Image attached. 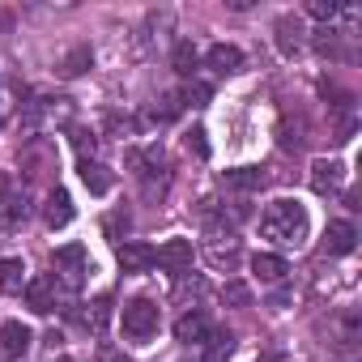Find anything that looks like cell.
<instances>
[{
    "label": "cell",
    "instance_id": "1",
    "mask_svg": "<svg viewBox=\"0 0 362 362\" xmlns=\"http://www.w3.org/2000/svg\"><path fill=\"white\" fill-rule=\"evenodd\" d=\"M260 230H264V239H273V243H281V247H303L311 222H307V209H303L298 201L281 197V201H269V205H264Z\"/></svg>",
    "mask_w": 362,
    "mask_h": 362
},
{
    "label": "cell",
    "instance_id": "2",
    "mask_svg": "<svg viewBox=\"0 0 362 362\" xmlns=\"http://www.w3.org/2000/svg\"><path fill=\"white\" fill-rule=\"evenodd\" d=\"M132 175L141 179L145 201H162V197H166L170 170H166V153H162V149H141V153H132Z\"/></svg>",
    "mask_w": 362,
    "mask_h": 362
},
{
    "label": "cell",
    "instance_id": "3",
    "mask_svg": "<svg viewBox=\"0 0 362 362\" xmlns=\"http://www.w3.org/2000/svg\"><path fill=\"white\" fill-rule=\"evenodd\" d=\"M86 273H90V264H86V247L81 243H69V247L56 252V277L52 281H60L64 290H81Z\"/></svg>",
    "mask_w": 362,
    "mask_h": 362
},
{
    "label": "cell",
    "instance_id": "4",
    "mask_svg": "<svg viewBox=\"0 0 362 362\" xmlns=\"http://www.w3.org/2000/svg\"><path fill=\"white\" fill-rule=\"evenodd\" d=\"M124 332H128L132 341H149V337L158 332V303H149V298L124 303Z\"/></svg>",
    "mask_w": 362,
    "mask_h": 362
},
{
    "label": "cell",
    "instance_id": "5",
    "mask_svg": "<svg viewBox=\"0 0 362 362\" xmlns=\"http://www.w3.org/2000/svg\"><path fill=\"white\" fill-rule=\"evenodd\" d=\"M153 264H162L175 277H184L192 269V239H166L162 247H153Z\"/></svg>",
    "mask_w": 362,
    "mask_h": 362
},
{
    "label": "cell",
    "instance_id": "6",
    "mask_svg": "<svg viewBox=\"0 0 362 362\" xmlns=\"http://www.w3.org/2000/svg\"><path fill=\"white\" fill-rule=\"evenodd\" d=\"M30 328L22 324V320H9V324H0V358H9V362H18L26 349H30Z\"/></svg>",
    "mask_w": 362,
    "mask_h": 362
},
{
    "label": "cell",
    "instance_id": "7",
    "mask_svg": "<svg viewBox=\"0 0 362 362\" xmlns=\"http://www.w3.org/2000/svg\"><path fill=\"white\" fill-rule=\"evenodd\" d=\"M341 184H345V166H341V162L320 158V162L311 166V192L328 197V192H341Z\"/></svg>",
    "mask_w": 362,
    "mask_h": 362
},
{
    "label": "cell",
    "instance_id": "8",
    "mask_svg": "<svg viewBox=\"0 0 362 362\" xmlns=\"http://www.w3.org/2000/svg\"><path fill=\"white\" fill-rule=\"evenodd\" d=\"M209 332H214V328H209L205 311H188V315L175 320V341H184V345H205Z\"/></svg>",
    "mask_w": 362,
    "mask_h": 362
},
{
    "label": "cell",
    "instance_id": "9",
    "mask_svg": "<svg viewBox=\"0 0 362 362\" xmlns=\"http://www.w3.org/2000/svg\"><path fill=\"white\" fill-rule=\"evenodd\" d=\"M222 184L235 188V192H256V188L269 184V170H264V166H235V170L222 175Z\"/></svg>",
    "mask_w": 362,
    "mask_h": 362
},
{
    "label": "cell",
    "instance_id": "10",
    "mask_svg": "<svg viewBox=\"0 0 362 362\" xmlns=\"http://www.w3.org/2000/svg\"><path fill=\"white\" fill-rule=\"evenodd\" d=\"M119 269L124 273H149L153 269V247L149 243H119Z\"/></svg>",
    "mask_w": 362,
    "mask_h": 362
},
{
    "label": "cell",
    "instance_id": "11",
    "mask_svg": "<svg viewBox=\"0 0 362 362\" xmlns=\"http://www.w3.org/2000/svg\"><path fill=\"white\" fill-rule=\"evenodd\" d=\"M56 162V149L43 136H30V145L22 149V166H30L26 175H47V166Z\"/></svg>",
    "mask_w": 362,
    "mask_h": 362
},
{
    "label": "cell",
    "instance_id": "12",
    "mask_svg": "<svg viewBox=\"0 0 362 362\" xmlns=\"http://www.w3.org/2000/svg\"><path fill=\"white\" fill-rule=\"evenodd\" d=\"M26 303H30L35 315H47V311L56 307V281H52V277H35V281H26Z\"/></svg>",
    "mask_w": 362,
    "mask_h": 362
},
{
    "label": "cell",
    "instance_id": "13",
    "mask_svg": "<svg viewBox=\"0 0 362 362\" xmlns=\"http://www.w3.org/2000/svg\"><path fill=\"white\" fill-rule=\"evenodd\" d=\"M43 222H47L52 230H60V226H69V222H73V197L56 188V192L47 197V205H43Z\"/></svg>",
    "mask_w": 362,
    "mask_h": 362
},
{
    "label": "cell",
    "instance_id": "14",
    "mask_svg": "<svg viewBox=\"0 0 362 362\" xmlns=\"http://www.w3.org/2000/svg\"><path fill=\"white\" fill-rule=\"evenodd\" d=\"M81 184H86L94 197H107V192H111V184H115V175H111L103 162H90V158H81Z\"/></svg>",
    "mask_w": 362,
    "mask_h": 362
},
{
    "label": "cell",
    "instance_id": "15",
    "mask_svg": "<svg viewBox=\"0 0 362 362\" xmlns=\"http://www.w3.org/2000/svg\"><path fill=\"white\" fill-rule=\"evenodd\" d=\"M354 243H358L354 222H332V226H328V239H324L328 256H349V252H354Z\"/></svg>",
    "mask_w": 362,
    "mask_h": 362
},
{
    "label": "cell",
    "instance_id": "16",
    "mask_svg": "<svg viewBox=\"0 0 362 362\" xmlns=\"http://www.w3.org/2000/svg\"><path fill=\"white\" fill-rule=\"evenodd\" d=\"M205 60H209V69H214V73H239V69H243V52H239V47H230V43H214Z\"/></svg>",
    "mask_w": 362,
    "mask_h": 362
},
{
    "label": "cell",
    "instance_id": "17",
    "mask_svg": "<svg viewBox=\"0 0 362 362\" xmlns=\"http://www.w3.org/2000/svg\"><path fill=\"white\" fill-rule=\"evenodd\" d=\"M18 107H22V86H18L13 77L0 73V128L13 119V111H18Z\"/></svg>",
    "mask_w": 362,
    "mask_h": 362
},
{
    "label": "cell",
    "instance_id": "18",
    "mask_svg": "<svg viewBox=\"0 0 362 362\" xmlns=\"http://www.w3.org/2000/svg\"><path fill=\"white\" fill-rule=\"evenodd\" d=\"M277 47L286 52V56H294L298 47H303V22L298 18H277Z\"/></svg>",
    "mask_w": 362,
    "mask_h": 362
},
{
    "label": "cell",
    "instance_id": "19",
    "mask_svg": "<svg viewBox=\"0 0 362 362\" xmlns=\"http://www.w3.org/2000/svg\"><path fill=\"white\" fill-rule=\"evenodd\" d=\"M22 290H26V264L0 260V294H22Z\"/></svg>",
    "mask_w": 362,
    "mask_h": 362
},
{
    "label": "cell",
    "instance_id": "20",
    "mask_svg": "<svg viewBox=\"0 0 362 362\" xmlns=\"http://www.w3.org/2000/svg\"><path fill=\"white\" fill-rule=\"evenodd\" d=\"M252 273H256L260 281H281V277L290 273V264H286L281 256H273V252H260V256L252 260Z\"/></svg>",
    "mask_w": 362,
    "mask_h": 362
},
{
    "label": "cell",
    "instance_id": "21",
    "mask_svg": "<svg viewBox=\"0 0 362 362\" xmlns=\"http://www.w3.org/2000/svg\"><path fill=\"white\" fill-rule=\"evenodd\" d=\"M90 64H94V52H90V47L81 43V47H73V52L64 56V64H60V73H64V77H81V73H86Z\"/></svg>",
    "mask_w": 362,
    "mask_h": 362
},
{
    "label": "cell",
    "instance_id": "22",
    "mask_svg": "<svg viewBox=\"0 0 362 362\" xmlns=\"http://www.w3.org/2000/svg\"><path fill=\"white\" fill-rule=\"evenodd\" d=\"M205 345H209V349H205V362H226V358L235 354V337H230V332H209Z\"/></svg>",
    "mask_w": 362,
    "mask_h": 362
},
{
    "label": "cell",
    "instance_id": "23",
    "mask_svg": "<svg viewBox=\"0 0 362 362\" xmlns=\"http://www.w3.org/2000/svg\"><path fill=\"white\" fill-rule=\"evenodd\" d=\"M0 218H5L9 226H22V222L30 218V197H26V192H22V197H9V205L0 209Z\"/></svg>",
    "mask_w": 362,
    "mask_h": 362
},
{
    "label": "cell",
    "instance_id": "24",
    "mask_svg": "<svg viewBox=\"0 0 362 362\" xmlns=\"http://www.w3.org/2000/svg\"><path fill=\"white\" fill-rule=\"evenodd\" d=\"M170 64H175V73H192L197 69V47L192 43H175V52H170Z\"/></svg>",
    "mask_w": 362,
    "mask_h": 362
},
{
    "label": "cell",
    "instance_id": "25",
    "mask_svg": "<svg viewBox=\"0 0 362 362\" xmlns=\"http://www.w3.org/2000/svg\"><path fill=\"white\" fill-rule=\"evenodd\" d=\"M107 315H111V298H98V303H90V311H81V324L94 328V332H103Z\"/></svg>",
    "mask_w": 362,
    "mask_h": 362
},
{
    "label": "cell",
    "instance_id": "26",
    "mask_svg": "<svg viewBox=\"0 0 362 362\" xmlns=\"http://www.w3.org/2000/svg\"><path fill=\"white\" fill-rule=\"evenodd\" d=\"M179 111H184V98H179V94H162L158 107H153V119H175Z\"/></svg>",
    "mask_w": 362,
    "mask_h": 362
},
{
    "label": "cell",
    "instance_id": "27",
    "mask_svg": "<svg viewBox=\"0 0 362 362\" xmlns=\"http://www.w3.org/2000/svg\"><path fill=\"white\" fill-rule=\"evenodd\" d=\"M209 264H214V269H235V264H239V247H235V243L214 247V252H209Z\"/></svg>",
    "mask_w": 362,
    "mask_h": 362
},
{
    "label": "cell",
    "instance_id": "28",
    "mask_svg": "<svg viewBox=\"0 0 362 362\" xmlns=\"http://www.w3.org/2000/svg\"><path fill=\"white\" fill-rule=\"evenodd\" d=\"M307 13H311V18H320V22H332V18L341 13V5H337V0H311Z\"/></svg>",
    "mask_w": 362,
    "mask_h": 362
},
{
    "label": "cell",
    "instance_id": "29",
    "mask_svg": "<svg viewBox=\"0 0 362 362\" xmlns=\"http://www.w3.org/2000/svg\"><path fill=\"white\" fill-rule=\"evenodd\" d=\"M209 94H214V90H209L205 81H192V86H188V94H184V103H192V107H205V103H209Z\"/></svg>",
    "mask_w": 362,
    "mask_h": 362
},
{
    "label": "cell",
    "instance_id": "30",
    "mask_svg": "<svg viewBox=\"0 0 362 362\" xmlns=\"http://www.w3.org/2000/svg\"><path fill=\"white\" fill-rule=\"evenodd\" d=\"M226 303H235V307H247V303H252V290H247L243 281H230V286H226Z\"/></svg>",
    "mask_w": 362,
    "mask_h": 362
},
{
    "label": "cell",
    "instance_id": "31",
    "mask_svg": "<svg viewBox=\"0 0 362 362\" xmlns=\"http://www.w3.org/2000/svg\"><path fill=\"white\" fill-rule=\"evenodd\" d=\"M188 149H192L197 158H209V141H205V128H192V132H188Z\"/></svg>",
    "mask_w": 362,
    "mask_h": 362
},
{
    "label": "cell",
    "instance_id": "32",
    "mask_svg": "<svg viewBox=\"0 0 362 362\" xmlns=\"http://www.w3.org/2000/svg\"><path fill=\"white\" fill-rule=\"evenodd\" d=\"M9 197H13V175H9V170H0V209L9 205Z\"/></svg>",
    "mask_w": 362,
    "mask_h": 362
},
{
    "label": "cell",
    "instance_id": "33",
    "mask_svg": "<svg viewBox=\"0 0 362 362\" xmlns=\"http://www.w3.org/2000/svg\"><path fill=\"white\" fill-rule=\"evenodd\" d=\"M73 141H77V149L86 153V149H94V136L86 132V128H73Z\"/></svg>",
    "mask_w": 362,
    "mask_h": 362
}]
</instances>
